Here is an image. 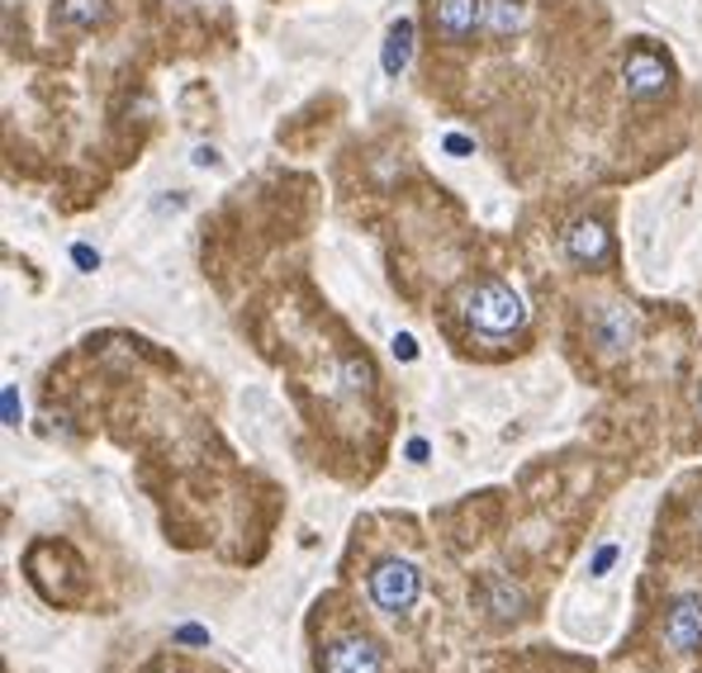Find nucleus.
Returning a JSON list of instances; mask_svg holds the SVG:
<instances>
[{
	"mask_svg": "<svg viewBox=\"0 0 702 673\" xmlns=\"http://www.w3.org/2000/svg\"><path fill=\"white\" fill-rule=\"evenodd\" d=\"M612 560H618V545H603V551H599V555H593V564H589V570H593V574H599V579H603V574L612 570Z\"/></svg>",
	"mask_w": 702,
	"mask_h": 673,
	"instance_id": "nucleus-14",
	"label": "nucleus"
},
{
	"mask_svg": "<svg viewBox=\"0 0 702 673\" xmlns=\"http://www.w3.org/2000/svg\"><path fill=\"white\" fill-rule=\"evenodd\" d=\"M72 257H77V265H81V271H96V265H100V252H91V247H86V242H77V247H72Z\"/></svg>",
	"mask_w": 702,
	"mask_h": 673,
	"instance_id": "nucleus-15",
	"label": "nucleus"
},
{
	"mask_svg": "<svg viewBox=\"0 0 702 673\" xmlns=\"http://www.w3.org/2000/svg\"><path fill=\"white\" fill-rule=\"evenodd\" d=\"M584 336L603 361H626L641 336V313L622 304V299H603V304H593L584 313Z\"/></svg>",
	"mask_w": 702,
	"mask_h": 673,
	"instance_id": "nucleus-4",
	"label": "nucleus"
},
{
	"mask_svg": "<svg viewBox=\"0 0 702 673\" xmlns=\"http://www.w3.org/2000/svg\"><path fill=\"white\" fill-rule=\"evenodd\" d=\"M428 20L447 43H461L484 24V0H432Z\"/></svg>",
	"mask_w": 702,
	"mask_h": 673,
	"instance_id": "nucleus-7",
	"label": "nucleus"
},
{
	"mask_svg": "<svg viewBox=\"0 0 702 673\" xmlns=\"http://www.w3.org/2000/svg\"><path fill=\"white\" fill-rule=\"evenodd\" d=\"M394 356H399V361H413V356H418V342H413L409 332H399V336H394Z\"/></svg>",
	"mask_w": 702,
	"mask_h": 673,
	"instance_id": "nucleus-16",
	"label": "nucleus"
},
{
	"mask_svg": "<svg viewBox=\"0 0 702 673\" xmlns=\"http://www.w3.org/2000/svg\"><path fill=\"white\" fill-rule=\"evenodd\" d=\"M655 645L670 660H698L702 654V593H674L660 607Z\"/></svg>",
	"mask_w": 702,
	"mask_h": 673,
	"instance_id": "nucleus-5",
	"label": "nucleus"
},
{
	"mask_svg": "<svg viewBox=\"0 0 702 673\" xmlns=\"http://www.w3.org/2000/svg\"><path fill=\"white\" fill-rule=\"evenodd\" d=\"M461 318L480 342H508L513 332L526 328V304L508 280L489 275V280H480V285H470L461 294Z\"/></svg>",
	"mask_w": 702,
	"mask_h": 673,
	"instance_id": "nucleus-2",
	"label": "nucleus"
},
{
	"mask_svg": "<svg viewBox=\"0 0 702 673\" xmlns=\"http://www.w3.org/2000/svg\"><path fill=\"white\" fill-rule=\"evenodd\" d=\"M58 14H62V24L91 33V29H100L104 20H110V0H62Z\"/></svg>",
	"mask_w": 702,
	"mask_h": 673,
	"instance_id": "nucleus-11",
	"label": "nucleus"
},
{
	"mask_svg": "<svg viewBox=\"0 0 702 673\" xmlns=\"http://www.w3.org/2000/svg\"><path fill=\"white\" fill-rule=\"evenodd\" d=\"M693 531H698V536H702V493H698V499H693Z\"/></svg>",
	"mask_w": 702,
	"mask_h": 673,
	"instance_id": "nucleus-18",
	"label": "nucleus"
},
{
	"mask_svg": "<svg viewBox=\"0 0 702 673\" xmlns=\"http://www.w3.org/2000/svg\"><path fill=\"white\" fill-rule=\"evenodd\" d=\"M622 91L626 100H660L670 91V62L655 58L651 48H631L622 58Z\"/></svg>",
	"mask_w": 702,
	"mask_h": 673,
	"instance_id": "nucleus-6",
	"label": "nucleus"
},
{
	"mask_svg": "<svg viewBox=\"0 0 702 673\" xmlns=\"http://www.w3.org/2000/svg\"><path fill=\"white\" fill-rule=\"evenodd\" d=\"M480 607L494 616V622H518L522 607H526V597H522V589L508 574H489L480 583Z\"/></svg>",
	"mask_w": 702,
	"mask_h": 673,
	"instance_id": "nucleus-9",
	"label": "nucleus"
},
{
	"mask_svg": "<svg viewBox=\"0 0 702 673\" xmlns=\"http://www.w3.org/2000/svg\"><path fill=\"white\" fill-rule=\"evenodd\" d=\"M313 673H399L390 645L357 616H319L313 622Z\"/></svg>",
	"mask_w": 702,
	"mask_h": 673,
	"instance_id": "nucleus-1",
	"label": "nucleus"
},
{
	"mask_svg": "<svg viewBox=\"0 0 702 673\" xmlns=\"http://www.w3.org/2000/svg\"><path fill=\"white\" fill-rule=\"evenodd\" d=\"M365 593H371L375 612L399 622V616H409L418 607V597H423V570L403 555H384L371 564V574H365Z\"/></svg>",
	"mask_w": 702,
	"mask_h": 673,
	"instance_id": "nucleus-3",
	"label": "nucleus"
},
{
	"mask_svg": "<svg viewBox=\"0 0 702 673\" xmlns=\"http://www.w3.org/2000/svg\"><path fill=\"white\" fill-rule=\"evenodd\" d=\"M560 247H565V257L574 265H603L612 257V238H608V228L599 219H579L570 223L565 233H560Z\"/></svg>",
	"mask_w": 702,
	"mask_h": 673,
	"instance_id": "nucleus-8",
	"label": "nucleus"
},
{
	"mask_svg": "<svg viewBox=\"0 0 702 673\" xmlns=\"http://www.w3.org/2000/svg\"><path fill=\"white\" fill-rule=\"evenodd\" d=\"M413 39H418V24L413 20H399L390 33H384V48H380V67L384 77H403L413 62Z\"/></svg>",
	"mask_w": 702,
	"mask_h": 673,
	"instance_id": "nucleus-10",
	"label": "nucleus"
},
{
	"mask_svg": "<svg viewBox=\"0 0 702 673\" xmlns=\"http://www.w3.org/2000/svg\"><path fill=\"white\" fill-rule=\"evenodd\" d=\"M442 148H447L451 157H470V152H475V143H470V138H461V133H447Z\"/></svg>",
	"mask_w": 702,
	"mask_h": 673,
	"instance_id": "nucleus-13",
	"label": "nucleus"
},
{
	"mask_svg": "<svg viewBox=\"0 0 702 673\" xmlns=\"http://www.w3.org/2000/svg\"><path fill=\"white\" fill-rule=\"evenodd\" d=\"M693 409H698V418H702V384L693 389Z\"/></svg>",
	"mask_w": 702,
	"mask_h": 673,
	"instance_id": "nucleus-19",
	"label": "nucleus"
},
{
	"mask_svg": "<svg viewBox=\"0 0 702 673\" xmlns=\"http://www.w3.org/2000/svg\"><path fill=\"white\" fill-rule=\"evenodd\" d=\"M484 29L494 39H508V33L522 29V0H489L484 6Z\"/></svg>",
	"mask_w": 702,
	"mask_h": 673,
	"instance_id": "nucleus-12",
	"label": "nucleus"
},
{
	"mask_svg": "<svg viewBox=\"0 0 702 673\" xmlns=\"http://www.w3.org/2000/svg\"><path fill=\"white\" fill-rule=\"evenodd\" d=\"M190 162H195L200 171H204V167H219V148H204V143H200L195 152H190Z\"/></svg>",
	"mask_w": 702,
	"mask_h": 673,
	"instance_id": "nucleus-17",
	"label": "nucleus"
}]
</instances>
